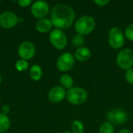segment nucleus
Returning <instances> with one entry per match:
<instances>
[{"instance_id": "f257e3e1", "label": "nucleus", "mask_w": 133, "mask_h": 133, "mask_svg": "<svg viewBox=\"0 0 133 133\" xmlns=\"http://www.w3.org/2000/svg\"><path fill=\"white\" fill-rule=\"evenodd\" d=\"M76 12L69 5L56 4L51 12V20L56 29L65 30L69 28L74 23Z\"/></svg>"}, {"instance_id": "f03ea898", "label": "nucleus", "mask_w": 133, "mask_h": 133, "mask_svg": "<svg viewBox=\"0 0 133 133\" xmlns=\"http://www.w3.org/2000/svg\"><path fill=\"white\" fill-rule=\"evenodd\" d=\"M96 27V21L91 16L84 15L77 19L74 24L76 34L85 36L91 34Z\"/></svg>"}, {"instance_id": "7ed1b4c3", "label": "nucleus", "mask_w": 133, "mask_h": 133, "mask_svg": "<svg viewBox=\"0 0 133 133\" xmlns=\"http://www.w3.org/2000/svg\"><path fill=\"white\" fill-rule=\"evenodd\" d=\"M66 100L72 105H81L84 104L87 98L88 94L87 90L79 87H73L66 91Z\"/></svg>"}, {"instance_id": "20e7f679", "label": "nucleus", "mask_w": 133, "mask_h": 133, "mask_svg": "<svg viewBox=\"0 0 133 133\" xmlns=\"http://www.w3.org/2000/svg\"><path fill=\"white\" fill-rule=\"evenodd\" d=\"M116 63L122 70L133 68V50L130 48L121 49L116 56Z\"/></svg>"}, {"instance_id": "39448f33", "label": "nucleus", "mask_w": 133, "mask_h": 133, "mask_svg": "<svg viewBox=\"0 0 133 133\" xmlns=\"http://www.w3.org/2000/svg\"><path fill=\"white\" fill-rule=\"evenodd\" d=\"M108 41L110 47L115 50L122 49L125 43V37L122 30L118 27H112L108 34Z\"/></svg>"}, {"instance_id": "423d86ee", "label": "nucleus", "mask_w": 133, "mask_h": 133, "mask_svg": "<svg viewBox=\"0 0 133 133\" xmlns=\"http://www.w3.org/2000/svg\"><path fill=\"white\" fill-rule=\"evenodd\" d=\"M107 122L113 125H119L129 120V115L126 111L122 108H113L106 114Z\"/></svg>"}, {"instance_id": "0eeeda50", "label": "nucleus", "mask_w": 133, "mask_h": 133, "mask_svg": "<svg viewBox=\"0 0 133 133\" xmlns=\"http://www.w3.org/2000/svg\"><path fill=\"white\" fill-rule=\"evenodd\" d=\"M49 41L51 45L58 50H63L68 44L66 34L59 29H54L49 34Z\"/></svg>"}, {"instance_id": "6e6552de", "label": "nucleus", "mask_w": 133, "mask_h": 133, "mask_svg": "<svg viewBox=\"0 0 133 133\" xmlns=\"http://www.w3.org/2000/svg\"><path fill=\"white\" fill-rule=\"evenodd\" d=\"M75 62L76 58L74 55L70 52H64L58 58L56 66L60 72H66L70 71L74 67Z\"/></svg>"}, {"instance_id": "1a4fd4ad", "label": "nucleus", "mask_w": 133, "mask_h": 133, "mask_svg": "<svg viewBox=\"0 0 133 133\" xmlns=\"http://www.w3.org/2000/svg\"><path fill=\"white\" fill-rule=\"evenodd\" d=\"M18 22V16L12 11H5L0 14V26L4 29L12 28Z\"/></svg>"}, {"instance_id": "9d476101", "label": "nucleus", "mask_w": 133, "mask_h": 133, "mask_svg": "<svg viewBox=\"0 0 133 133\" xmlns=\"http://www.w3.org/2000/svg\"><path fill=\"white\" fill-rule=\"evenodd\" d=\"M36 52V48L34 44L30 41H23L22 42L18 48L19 56L23 60H30L34 55Z\"/></svg>"}, {"instance_id": "9b49d317", "label": "nucleus", "mask_w": 133, "mask_h": 133, "mask_svg": "<svg viewBox=\"0 0 133 133\" xmlns=\"http://www.w3.org/2000/svg\"><path fill=\"white\" fill-rule=\"evenodd\" d=\"M49 12V5L44 1H37L31 6L32 15L37 19H43Z\"/></svg>"}, {"instance_id": "f8f14e48", "label": "nucleus", "mask_w": 133, "mask_h": 133, "mask_svg": "<svg viewBox=\"0 0 133 133\" xmlns=\"http://www.w3.org/2000/svg\"><path fill=\"white\" fill-rule=\"evenodd\" d=\"M66 97V91L61 86L53 87L48 94V97L53 103L62 102Z\"/></svg>"}, {"instance_id": "ddd939ff", "label": "nucleus", "mask_w": 133, "mask_h": 133, "mask_svg": "<svg viewBox=\"0 0 133 133\" xmlns=\"http://www.w3.org/2000/svg\"><path fill=\"white\" fill-rule=\"evenodd\" d=\"M91 50L87 47L83 46L81 48H76L74 53V57L76 60L81 62H84L88 61L91 58Z\"/></svg>"}, {"instance_id": "4468645a", "label": "nucleus", "mask_w": 133, "mask_h": 133, "mask_svg": "<svg viewBox=\"0 0 133 133\" xmlns=\"http://www.w3.org/2000/svg\"><path fill=\"white\" fill-rule=\"evenodd\" d=\"M52 26H53V24H52L51 19H48V18L40 19L37 21L35 24L36 30L39 33H42V34L48 33V31H50Z\"/></svg>"}, {"instance_id": "2eb2a0df", "label": "nucleus", "mask_w": 133, "mask_h": 133, "mask_svg": "<svg viewBox=\"0 0 133 133\" xmlns=\"http://www.w3.org/2000/svg\"><path fill=\"white\" fill-rule=\"evenodd\" d=\"M59 83H60V86L64 88L65 90H69L71 88L73 87V84H74V80L73 78L69 75V74H64L60 77L59 79Z\"/></svg>"}, {"instance_id": "dca6fc26", "label": "nucleus", "mask_w": 133, "mask_h": 133, "mask_svg": "<svg viewBox=\"0 0 133 133\" xmlns=\"http://www.w3.org/2000/svg\"><path fill=\"white\" fill-rule=\"evenodd\" d=\"M42 69L40 65H34L30 67V76L34 81H38L42 77Z\"/></svg>"}, {"instance_id": "f3484780", "label": "nucleus", "mask_w": 133, "mask_h": 133, "mask_svg": "<svg viewBox=\"0 0 133 133\" xmlns=\"http://www.w3.org/2000/svg\"><path fill=\"white\" fill-rule=\"evenodd\" d=\"M10 126V121L7 115L0 113V133L8 131Z\"/></svg>"}, {"instance_id": "a211bd4d", "label": "nucleus", "mask_w": 133, "mask_h": 133, "mask_svg": "<svg viewBox=\"0 0 133 133\" xmlns=\"http://www.w3.org/2000/svg\"><path fill=\"white\" fill-rule=\"evenodd\" d=\"M72 133H84V125L79 120H74L71 125Z\"/></svg>"}, {"instance_id": "6ab92c4d", "label": "nucleus", "mask_w": 133, "mask_h": 133, "mask_svg": "<svg viewBox=\"0 0 133 133\" xmlns=\"http://www.w3.org/2000/svg\"><path fill=\"white\" fill-rule=\"evenodd\" d=\"M84 43H85V37H84V36L78 34H75L73 36L72 39V44L76 48L83 47Z\"/></svg>"}, {"instance_id": "aec40b11", "label": "nucleus", "mask_w": 133, "mask_h": 133, "mask_svg": "<svg viewBox=\"0 0 133 133\" xmlns=\"http://www.w3.org/2000/svg\"><path fill=\"white\" fill-rule=\"evenodd\" d=\"M99 133H115V127L110 122H105L100 126Z\"/></svg>"}, {"instance_id": "412c9836", "label": "nucleus", "mask_w": 133, "mask_h": 133, "mask_svg": "<svg viewBox=\"0 0 133 133\" xmlns=\"http://www.w3.org/2000/svg\"><path fill=\"white\" fill-rule=\"evenodd\" d=\"M15 66H16V69L18 71L23 72V71H25V70H26L28 69L29 64H28V62L26 61L23 60V59H20V60H17L16 62Z\"/></svg>"}, {"instance_id": "4be33fe9", "label": "nucleus", "mask_w": 133, "mask_h": 133, "mask_svg": "<svg viewBox=\"0 0 133 133\" xmlns=\"http://www.w3.org/2000/svg\"><path fill=\"white\" fill-rule=\"evenodd\" d=\"M124 34L125 39L130 41H133V23H131L129 26H127V27L125 29Z\"/></svg>"}, {"instance_id": "5701e85b", "label": "nucleus", "mask_w": 133, "mask_h": 133, "mask_svg": "<svg viewBox=\"0 0 133 133\" xmlns=\"http://www.w3.org/2000/svg\"><path fill=\"white\" fill-rule=\"evenodd\" d=\"M125 79L126 82L131 85H133V68L129 69L125 71Z\"/></svg>"}, {"instance_id": "b1692460", "label": "nucleus", "mask_w": 133, "mask_h": 133, "mask_svg": "<svg viewBox=\"0 0 133 133\" xmlns=\"http://www.w3.org/2000/svg\"><path fill=\"white\" fill-rule=\"evenodd\" d=\"M94 3L95 5H97V6L104 7V6H106L108 4H109L110 3V1L109 0H94Z\"/></svg>"}, {"instance_id": "393cba45", "label": "nucleus", "mask_w": 133, "mask_h": 133, "mask_svg": "<svg viewBox=\"0 0 133 133\" xmlns=\"http://www.w3.org/2000/svg\"><path fill=\"white\" fill-rule=\"evenodd\" d=\"M31 0H19L18 1V4L21 7H27L31 4Z\"/></svg>"}, {"instance_id": "a878e982", "label": "nucleus", "mask_w": 133, "mask_h": 133, "mask_svg": "<svg viewBox=\"0 0 133 133\" xmlns=\"http://www.w3.org/2000/svg\"><path fill=\"white\" fill-rule=\"evenodd\" d=\"M9 111H10V108H9V106L8 104H5V105L2 106V114L7 115L9 112Z\"/></svg>"}, {"instance_id": "bb28decb", "label": "nucleus", "mask_w": 133, "mask_h": 133, "mask_svg": "<svg viewBox=\"0 0 133 133\" xmlns=\"http://www.w3.org/2000/svg\"><path fill=\"white\" fill-rule=\"evenodd\" d=\"M118 133H132L129 129H122L121 131H119Z\"/></svg>"}, {"instance_id": "cd10ccee", "label": "nucleus", "mask_w": 133, "mask_h": 133, "mask_svg": "<svg viewBox=\"0 0 133 133\" xmlns=\"http://www.w3.org/2000/svg\"><path fill=\"white\" fill-rule=\"evenodd\" d=\"M62 133H72L71 132H69V131H65V132H63Z\"/></svg>"}, {"instance_id": "c85d7f7f", "label": "nucleus", "mask_w": 133, "mask_h": 133, "mask_svg": "<svg viewBox=\"0 0 133 133\" xmlns=\"http://www.w3.org/2000/svg\"><path fill=\"white\" fill-rule=\"evenodd\" d=\"M1 83H2V77H1V76H0V84H1Z\"/></svg>"}, {"instance_id": "c756f323", "label": "nucleus", "mask_w": 133, "mask_h": 133, "mask_svg": "<svg viewBox=\"0 0 133 133\" xmlns=\"http://www.w3.org/2000/svg\"><path fill=\"white\" fill-rule=\"evenodd\" d=\"M0 99H1V98H0Z\"/></svg>"}]
</instances>
